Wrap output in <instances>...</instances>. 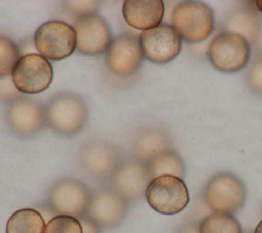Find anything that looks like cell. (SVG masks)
<instances>
[{"label":"cell","mask_w":262,"mask_h":233,"mask_svg":"<svg viewBox=\"0 0 262 233\" xmlns=\"http://www.w3.org/2000/svg\"><path fill=\"white\" fill-rule=\"evenodd\" d=\"M45 111L47 125L61 135L77 134L87 122V105L75 93L62 92L54 95L46 104Z\"/></svg>","instance_id":"1"},{"label":"cell","mask_w":262,"mask_h":233,"mask_svg":"<svg viewBox=\"0 0 262 233\" xmlns=\"http://www.w3.org/2000/svg\"><path fill=\"white\" fill-rule=\"evenodd\" d=\"M171 22L182 39L189 43L206 40L214 31V10L199 1H184L175 6Z\"/></svg>","instance_id":"2"},{"label":"cell","mask_w":262,"mask_h":233,"mask_svg":"<svg viewBox=\"0 0 262 233\" xmlns=\"http://www.w3.org/2000/svg\"><path fill=\"white\" fill-rule=\"evenodd\" d=\"M207 56L216 70L234 73L248 65L251 46L243 36L223 31L209 43Z\"/></svg>","instance_id":"3"},{"label":"cell","mask_w":262,"mask_h":233,"mask_svg":"<svg viewBox=\"0 0 262 233\" xmlns=\"http://www.w3.org/2000/svg\"><path fill=\"white\" fill-rule=\"evenodd\" d=\"M92 193L86 184L75 178L56 181L48 191L47 206L55 216L81 218L86 215Z\"/></svg>","instance_id":"4"},{"label":"cell","mask_w":262,"mask_h":233,"mask_svg":"<svg viewBox=\"0 0 262 233\" xmlns=\"http://www.w3.org/2000/svg\"><path fill=\"white\" fill-rule=\"evenodd\" d=\"M246 198L245 185L236 176L229 172L214 176L204 190L205 202L214 212L233 215L243 207Z\"/></svg>","instance_id":"5"},{"label":"cell","mask_w":262,"mask_h":233,"mask_svg":"<svg viewBox=\"0 0 262 233\" xmlns=\"http://www.w3.org/2000/svg\"><path fill=\"white\" fill-rule=\"evenodd\" d=\"M35 48L47 60L60 61L76 50V32L70 24L52 20L41 25L34 35Z\"/></svg>","instance_id":"6"},{"label":"cell","mask_w":262,"mask_h":233,"mask_svg":"<svg viewBox=\"0 0 262 233\" xmlns=\"http://www.w3.org/2000/svg\"><path fill=\"white\" fill-rule=\"evenodd\" d=\"M145 198L157 212L172 216L187 206L189 192L182 179L174 176H161L150 181Z\"/></svg>","instance_id":"7"},{"label":"cell","mask_w":262,"mask_h":233,"mask_svg":"<svg viewBox=\"0 0 262 233\" xmlns=\"http://www.w3.org/2000/svg\"><path fill=\"white\" fill-rule=\"evenodd\" d=\"M78 161L89 177L99 181L111 180L123 162L118 149L111 143L99 139L87 141L81 147Z\"/></svg>","instance_id":"8"},{"label":"cell","mask_w":262,"mask_h":233,"mask_svg":"<svg viewBox=\"0 0 262 233\" xmlns=\"http://www.w3.org/2000/svg\"><path fill=\"white\" fill-rule=\"evenodd\" d=\"M11 79L20 93L37 94L51 84L53 68L50 62L39 53L24 54L13 69Z\"/></svg>","instance_id":"9"},{"label":"cell","mask_w":262,"mask_h":233,"mask_svg":"<svg viewBox=\"0 0 262 233\" xmlns=\"http://www.w3.org/2000/svg\"><path fill=\"white\" fill-rule=\"evenodd\" d=\"M76 50L88 56L100 55L108 49L113 39L107 22L97 13H89L75 20Z\"/></svg>","instance_id":"10"},{"label":"cell","mask_w":262,"mask_h":233,"mask_svg":"<svg viewBox=\"0 0 262 233\" xmlns=\"http://www.w3.org/2000/svg\"><path fill=\"white\" fill-rule=\"evenodd\" d=\"M5 118L9 129L19 138H33L47 124L45 107L26 96H19L8 104Z\"/></svg>","instance_id":"11"},{"label":"cell","mask_w":262,"mask_h":233,"mask_svg":"<svg viewBox=\"0 0 262 233\" xmlns=\"http://www.w3.org/2000/svg\"><path fill=\"white\" fill-rule=\"evenodd\" d=\"M143 56L156 64H167L181 51V37L169 24L143 31L139 36Z\"/></svg>","instance_id":"12"},{"label":"cell","mask_w":262,"mask_h":233,"mask_svg":"<svg viewBox=\"0 0 262 233\" xmlns=\"http://www.w3.org/2000/svg\"><path fill=\"white\" fill-rule=\"evenodd\" d=\"M128 200L112 187H103L92 194L86 217L101 229L119 226L127 216Z\"/></svg>","instance_id":"13"},{"label":"cell","mask_w":262,"mask_h":233,"mask_svg":"<svg viewBox=\"0 0 262 233\" xmlns=\"http://www.w3.org/2000/svg\"><path fill=\"white\" fill-rule=\"evenodd\" d=\"M143 57L139 37L124 33L113 39L106 50L105 62L110 71L115 75L129 77L139 69Z\"/></svg>","instance_id":"14"},{"label":"cell","mask_w":262,"mask_h":233,"mask_svg":"<svg viewBox=\"0 0 262 233\" xmlns=\"http://www.w3.org/2000/svg\"><path fill=\"white\" fill-rule=\"evenodd\" d=\"M150 181L146 163L133 158L121 163L111 179V187L128 201H137L145 196Z\"/></svg>","instance_id":"15"},{"label":"cell","mask_w":262,"mask_h":233,"mask_svg":"<svg viewBox=\"0 0 262 233\" xmlns=\"http://www.w3.org/2000/svg\"><path fill=\"white\" fill-rule=\"evenodd\" d=\"M122 13L129 26L143 32L161 25L165 5L162 0H126Z\"/></svg>","instance_id":"16"},{"label":"cell","mask_w":262,"mask_h":233,"mask_svg":"<svg viewBox=\"0 0 262 233\" xmlns=\"http://www.w3.org/2000/svg\"><path fill=\"white\" fill-rule=\"evenodd\" d=\"M171 149V142L167 133L159 127L140 129L132 143L133 158L147 163L157 154Z\"/></svg>","instance_id":"17"},{"label":"cell","mask_w":262,"mask_h":233,"mask_svg":"<svg viewBox=\"0 0 262 233\" xmlns=\"http://www.w3.org/2000/svg\"><path fill=\"white\" fill-rule=\"evenodd\" d=\"M261 25V16L250 7H242L230 13L225 23V32L243 36L249 43L254 42Z\"/></svg>","instance_id":"18"},{"label":"cell","mask_w":262,"mask_h":233,"mask_svg":"<svg viewBox=\"0 0 262 233\" xmlns=\"http://www.w3.org/2000/svg\"><path fill=\"white\" fill-rule=\"evenodd\" d=\"M146 165L151 180L161 176H174L182 179L185 173L182 158L172 149L157 154Z\"/></svg>","instance_id":"19"},{"label":"cell","mask_w":262,"mask_h":233,"mask_svg":"<svg viewBox=\"0 0 262 233\" xmlns=\"http://www.w3.org/2000/svg\"><path fill=\"white\" fill-rule=\"evenodd\" d=\"M45 222L34 208H21L13 212L6 223V233H44Z\"/></svg>","instance_id":"20"},{"label":"cell","mask_w":262,"mask_h":233,"mask_svg":"<svg viewBox=\"0 0 262 233\" xmlns=\"http://www.w3.org/2000/svg\"><path fill=\"white\" fill-rule=\"evenodd\" d=\"M200 233H242L238 221L229 213L212 212L199 224Z\"/></svg>","instance_id":"21"},{"label":"cell","mask_w":262,"mask_h":233,"mask_svg":"<svg viewBox=\"0 0 262 233\" xmlns=\"http://www.w3.org/2000/svg\"><path fill=\"white\" fill-rule=\"evenodd\" d=\"M19 47L11 39L0 36V78L11 75L16 63L21 57Z\"/></svg>","instance_id":"22"},{"label":"cell","mask_w":262,"mask_h":233,"mask_svg":"<svg viewBox=\"0 0 262 233\" xmlns=\"http://www.w3.org/2000/svg\"><path fill=\"white\" fill-rule=\"evenodd\" d=\"M44 233H83V230L79 219L59 215L47 222Z\"/></svg>","instance_id":"23"},{"label":"cell","mask_w":262,"mask_h":233,"mask_svg":"<svg viewBox=\"0 0 262 233\" xmlns=\"http://www.w3.org/2000/svg\"><path fill=\"white\" fill-rule=\"evenodd\" d=\"M245 79L250 90L262 96V54H256L253 59L246 72Z\"/></svg>","instance_id":"24"},{"label":"cell","mask_w":262,"mask_h":233,"mask_svg":"<svg viewBox=\"0 0 262 233\" xmlns=\"http://www.w3.org/2000/svg\"><path fill=\"white\" fill-rule=\"evenodd\" d=\"M66 7L68 8L69 11L73 12V14H76L77 17L86 15L89 13H96V10L99 8L101 2L100 1H85V0H70V1H64Z\"/></svg>","instance_id":"25"},{"label":"cell","mask_w":262,"mask_h":233,"mask_svg":"<svg viewBox=\"0 0 262 233\" xmlns=\"http://www.w3.org/2000/svg\"><path fill=\"white\" fill-rule=\"evenodd\" d=\"M19 96L21 95H19V91L14 86L11 78H0V99H4L10 103Z\"/></svg>","instance_id":"26"},{"label":"cell","mask_w":262,"mask_h":233,"mask_svg":"<svg viewBox=\"0 0 262 233\" xmlns=\"http://www.w3.org/2000/svg\"><path fill=\"white\" fill-rule=\"evenodd\" d=\"M79 221L81 223L83 233H101V228L97 226L93 221H91L88 217L83 216L79 218Z\"/></svg>","instance_id":"27"},{"label":"cell","mask_w":262,"mask_h":233,"mask_svg":"<svg viewBox=\"0 0 262 233\" xmlns=\"http://www.w3.org/2000/svg\"><path fill=\"white\" fill-rule=\"evenodd\" d=\"M256 54H262V17H261V25H260V29L258 31V34L253 42Z\"/></svg>","instance_id":"28"},{"label":"cell","mask_w":262,"mask_h":233,"mask_svg":"<svg viewBox=\"0 0 262 233\" xmlns=\"http://www.w3.org/2000/svg\"><path fill=\"white\" fill-rule=\"evenodd\" d=\"M176 233H200L199 224L196 223H187L178 229Z\"/></svg>","instance_id":"29"},{"label":"cell","mask_w":262,"mask_h":233,"mask_svg":"<svg viewBox=\"0 0 262 233\" xmlns=\"http://www.w3.org/2000/svg\"><path fill=\"white\" fill-rule=\"evenodd\" d=\"M253 233H262V220L259 222V224L257 225V227Z\"/></svg>","instance_id":"30"},{"label":"cell","mask_w":262,"mask_h":233,"mask_svg":"<svg viewBox=\"0 0 262 233\" xmlns=\"http://www.w3.org/2000/svg\"><path fill=\"white\" fill-rule=\"evenodd\" d=\"M255 4H256V8L262 13V0L255 1Z\"/></svg>","instance_id":"31"},{"label":"cell","mask_w":262,"mask_h":233,"mask_svg":"<svg viewBox=\"0 0 262 233\" xmlns=\"http://www.w3.org/2000/svg\"><path fill=\"white\" fill-rule=\"evenodd\" d=\"M246 233H253V232H252V231H247Z\"/></svg>","instance_id":"32"}]
</instances>
